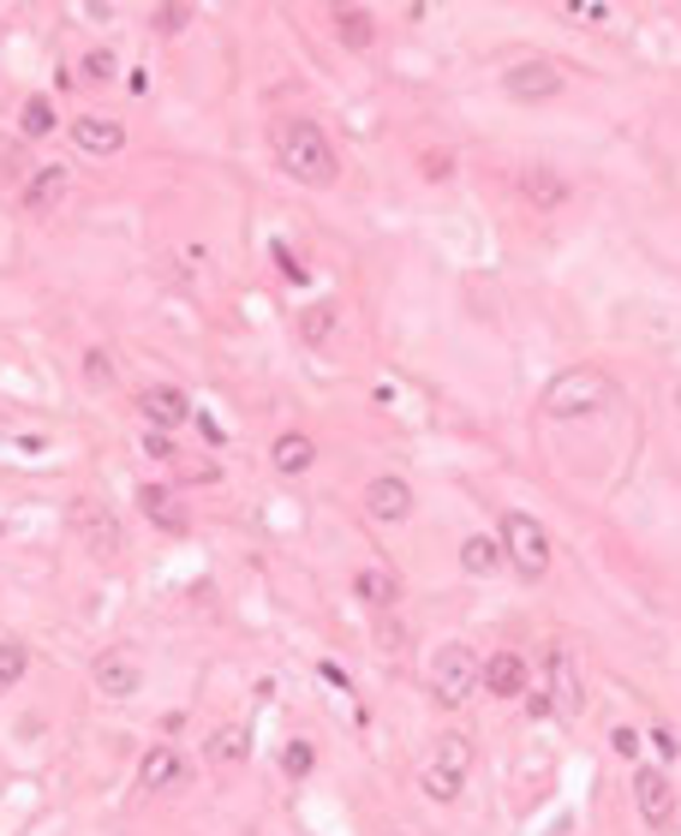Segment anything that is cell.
I'll return each instance as SVG.
<instances>
[{"instance_id": "19", "label": "cell", "mask_w": 681, "mask_h": 836, "mask_svg": "<svg viewBox=\"0 0 681 836\" xmlns=\"http://www.w3.org/2000/svg\"><path fill=\"white\" fill-rule=\"evenodd\" d=\"M335 36H340V48H371L377 43V19L365 7H335Z\"/></svg>"}, {"instance_id": "9", "label": "cell", "mask_w": 681, "mask_h": 836, "mask_svg": "<svg viewBox=\"0 0 681 836\" xmlns=\"http://www.w3.org/2000/svg\"><path fill=\"white\" fill-rule=\"evenodd\" d=\"M96 688H103L108 700H132V693L144 688V664H138L132 652H103L96 657Z\"/></svg>"}, {"instance_id": "15", "label": "cell", "mask_w": 681, "mask_h": 836, "mask_svg": "<svg viewBox=\"0 0 681 836\" xmlns=\"http://www.w3.org/2000/svg\"><path fill=\"white\" fill-rule=\"evenodd\" d=\"M138 509H144V521L150 526H162V532H174V538H180L186 526V509H180V497H174V490H162V485H144L138 490Z\"/></svg>"}, {"instance_id": "22", "label": "cell", "mask_w": 681, "mask_h": 836, "mask_svg": "<svg viewBox=\"0 0 681 836\" xmlns=\"http://www.w3.org/2000/svg\"><path fill=\"white\" fill-rule=\"evenodd\" d=\"M335 329H340V306H306L299 311V341H306V347H323Z\"/></svg>"}, {"instance_id": "5", "label": "cell", "mask_w": 681, "mask_h": 836, "mask_svg": "<svg viewBox=\"0 0 681 836\" xmlns=\"http://www.w3.org/2000/svg\"><path fill=\"white\" fill-rule=\"evenodd\" d=\"M502 556L521 568L526 580H538L550 568V532L533 514H502Z\"/></svg>"}, {"instance_id": "35", "label": "cell", "mask_w": 681, "mask_h": 836, "mask_svg": "<svg viewBox=\"0 0 681 836\" xmlns=\"http://www.w3.org/2000/svg\"><path fill=\"white\" fill-rule=\"evenodd\" d=\"M610 747H616V753L628 759V753H634V747H640V735H634V729H616V735H610Z\"/></svg>"}, {"instance_id": "28", "label": "cell", "mask_w": 681, "mask_h": 836, "mask_svg": "<svg viewBox=\"0 0 681 836\" xmlns=\"http://www.w3.org/2000/svg\"><path fill=\"white\" fill-rule=\"evenodd\" d=\"M150 24H156L162 36H174V31H186V24H192V7H156V19H150Z\"/></svg>"}, {"instance_id": "21", "label": "cell", "mask_w": 681, "mask_h": 836, "mask_svg": "<svg viewBox=\"0 0 681 836\" xmlns=\"http://www.w3.org/2000/svg\"><path fill=\"white\" fill-rule=\"evenodd\" d=\"M461 568H466V574H497V568H502V544L485 538V532H473V538L461 544Z\"/></svg>"}, {"instance_id": "26", "label": "cell", "mask_w": 681, "mask_h": 836, "mask_svg": "<svg viewBox=\"0 0 681 836\" xmlns=\"http://www.w3.org/2000/svg\"><path fill=\"white\" fill-rule=\"evenodd\" d=\"M24 669H31V652H24L19 640H7V645H0V693H7V688H19V676H24Z\"/></svg>"}, {"instance_id": "32", "label": "cell", "mask_w": 681, "mask_h": 836, "mask_svg": "<svg viewBox=\"0 0 681 836\" xmlns=\"http://www.w3.org/2000/svg\"><path fill=\"white\" fill-rule=\"evenodd\" d=\"M84 72H91V79H108V72H113V55H108V48H96V55H84Z\"/></svg>"}, {"instance_id": "1", "label": "cell", "mask_w": 681, "mask_h": 836, "mask_svg": "<svg viewBox=\"0 0 681 836\" xmlns=\"http://www.w3.org/2000/svg\"><path fill=\"white\" fill-rule=\"evenodd\" d=\"M275 156H282V168L294 174L299 186H335V174H340L330 138L311 120H287L282 132H275Z\"/></svg>"}, {"instance_id": "33", "label": "cell", "mask_w": 681, "mask_h": 836, "mask_svg": "<svg viewBox=\"0 0 681 836\" xmlns=\"http://www.w3.org/2000/svg\"><path fill=\"white\" fill-rule=\"evenodd\" d=\"M568 12L574 19H610V7H598V0H568Z\"/></svg>"}, {"instance_id": "20", "label": "cell", "mask_w": 681, "mask_h": 836, "mask_svg": "<svg viewBox=\"0 0 681 836\" xmlns=\"http://www.w3.org/2000/svg\"><path fill=\"white\" fill-rule=\"evenodd\" d=\"M138 783H144V789H174V783H186L180 753H174V747H156V753L138 765Z\"/></svg>"}, {"instance_id": "7", "label": "cell", "mask_w": 681, "mask_h": 836, "mask_svg": "<svg viewBox=\"0 0 681 836\" xmlns=\"http://www.w3.org/2000/svg\"><path fill=\"white\" fill-rule=\"evenodd\" d=\"M502 91L514 103H550V96H562V67L557 60H521V67L502 72Z\"/></svg>"}, {"instance_id": "16", "label": "cell", "mask_w": 681, "mask_h": 836, "mask_svg": "<svg viewBox=\"0 0 681 836\" xmlns=\"http://www.w3.org/2000/svg\"><path fill=\"white\" fill-rule=\"evenodd\" d=\"M60 198H67V168H60V162H55V168H36L31 186H24V210H31V215H48V210L60 204Z\"/></svg>"}, {"instance_id": "24", "label": "cell", "mask_w": 681, "mask_h": 836, "mask_svg": "<svg viewBox=\"0 0 681 836\" xmlns=\"http://www.w3.org/2000/svg\"><path fill=\"white\" fill-rule=\"evenodd\" d=\"M311 461H318L311 437H282V442H275V466H282V473H306Z\"/></svg>"}, {"instance_id": "13", "label": "cell", "mask_w": 681, "mask_h": 836, "mask_svg": "<svg viewBox=\"0 0 681 836\" xmlns=\"http://www.w3.org/2000/svg\"><path fill=\"white\" fill-rule=\"evenodd\" d=\"M72 144H79L84 156H113V150L126 144V126L103 120V114H79V120H72Z\"/></svg>"}, {"instance_id": "4", "label": "cell", "mask_w": 681, "mask_h": 836, "mask_svg": "<svg viewBox=\"0 0 681 836\" xmlns=\"http://www.w3.org/2000/svg\"><path fill=\"white\" fill-rule=\"evenodd\" d=\"M72 532H79V544H84L91 556H103V562H113V556L126 550L120 514H113L108 502H96V497H79V502H72Z\"/></svg>"}, {"instance_id": "37", "label": "cell", "mask_w": 681, "mask_h": 836, "mask_svg": "<svg viewBox=\"0 0 681 836\" xmlns=\"http://www.w3.org/2000/svg\"><path fill=\"white\" fill-rule=\"evenodd\" d=\"M395 836H407V831H395Z\"/></svg>"}, {"instance_id": "2", "label": "cell", "mask_w": 681, "mask_h": 836, "mask_svg": "<svg viewBox=\"0 0 681 836\" xmlns=\"http://www.w3.org/2000/svg\"><path fill=\"white\" fill-rule=\"evenodd\" d=\"M478 681H485V657H478L473 645H443V652L431 657V693L443 705H466L478 693Z\"/></svg>"}, {"instance_id": "3", "label": "cell", "mask_w": 681, "mask_h": 836, "mask_svg": "<svg viewBox=\"0 0 681 836\" xmlns=\"http://www.w3.org/2000/svg\"><path fill=\"white\" fill-rule=\"evenodd\" d=\"M466 771H473V741L466 735H437V753L425 765V795L431 801H454L466 789Z\"/></svg>"}, {"instance_id": "10", "label": "cell", "mask_w": 681, "mask_h": 836, "mask_svg": "<svg viewBox=\"0 0 681 836\" xmlns=\"http://www.w3.org/2000/svg\"><path fill=\"white\" fill-rule=\"evenodd\" d=\"M550 705H557L562 717H580V664L568 645H550Z\"/></svg>"}, {"instance_id": "23", "label": "cell", "mask_w": 681, "mask_h": 836, "mask_svg": "<svg viewBox=\"0 0 681 836\" xmlns=\"http://www.w3.org/2000/svg\"><path fill=\"white\" fill-rule=\"evenodd\" d=\"M353 592H359V598L371 604V610H383V604H395V574H383V568H359Z\"/></svg>"}, {"instance_id": "18", "label": "cell", "mask_w": 681, "mask_h": 836, "mask_svg": "<svg viewBox=\"0 0 681 836\" xmlns=\"http://www.w3.org/2000/svg\"><path fill=\"white\" fill-rule=\"evenodd\" d=\"M246 759H251V735L239 724H222L216 735H210V765L216 771H234V765H246Z\"/></svg>"}, {"instance_id": "30", "label": "cell", "mask_w": 681, "mask_h": 836, "mask_svg": "<svg viewBox=\"0 0 681 836\" xmlns=\"http://www.w3.org/2000/svg\"><path fill=\"white\" fill-rule=\"evenodd\" d=\"M84 377H91L96 389H103V383H113V365H108V353H91V365H84Z\"/></svg>"}, {"instance_id": "27", "label": "cell", "mask_w": 681, "mask_h": 836, "mask_svg": "<svg viewBox=\"0 0 681 836\" xmlns=\"http://www.w3.org/2000/svg\"><path fill=\"white\" fill-rule=\"evenodd\" d=\"M311 765H318V753H311L306 741H287V753H282V771H287V777H306Z\"/></svg>"}, {"instance_id": "17", "label": "cell", "mask_w": 681, "mask_h": 836, "mask_svg": "<svg viewBox=\"0 0 681 836\" xmlns=\"http://www.w3.org/2000/svg\"><path fill=\"white\" fill-rule=\"evenodd\" d=\"M521 192L533 198V210H562L568 204V180L557 168H526L521 174Z\"/></svg>"}, {"instance_id": "31", "label": "cell", "mask_w": 681, "mask_h": 836, "mask_svg": "<svg viewBox=\"0 0 681 836\" xmlns=\"http://www.w3.org/2000/svg\"><path fill=\"white\" fill-rule=\"evenodd\" d=\"M144 454H156V461H180V454H174V442L162 437V430H150V437H144Z\"/></svg>"}, {"instance_id": "36", "label": "cell", "mask_w": 681, "mask_h": 836, "mask_svg": "<svg viewBox=\"0 0 681 836\" xmlns=\"http://www.w3.org/2000/svg\"><path fill=\"white\" fill-rule=\"evenodd\" d=\"M526 712H533V717H550L557 705H550V693H526Z\"/></svg>"}, {"instance_id": "14", "label": "cell", "mask_w": 681, "mask_h": 836, "mask_svg": "<svg viewBox=\"0 0 681 836\" xmlns=\"http://www.w3.org/2000/svg\"><path fill=\"white\" fill-rule=\"evenodd\" d=\"M365 509L377 514V521H407L413 514V490H407V478H371V490H365Z\"/></svg>"}, {"instance_id": "29", "label": "cell", "mask_w": 681, "mask_h": 836, "mask_svg": "<svg viewBox=\"0 0 681 836\" xmlns=\"http://www.w3.org/2000/svg\"><path fill=\"white\" fill-rule=\"evenodd\" d=\"M275 263H282L287 282H306V263H299V251H294V246H275Z\"/></svg>"}, {"instance_id": "34", "label": "cell", "mask_w": 681, "mask_h": 836, "mask_svg": "<svg viewBox=\"0 0 681 836\" xmlns=\"http://www.w3.org/2000/svg\"><path fill=\"white\" fill-rule=\"evenodd\" d=\"M449 174H454L449 156H425V180H449Z\"/></svg>"}, {"instance_id": "11", "label": "cell", "mask_w": 681, "mask_h": 836, "mask_svg": "<svg viewBox=\"0 0 681 836\" xmlns=\"http://www.w3.org/2000/svg\"><path fill=\"white\" fill-rule=\"evenodd\" d=\"M138 407H144L150 430H162V437H168L174 425H186V418H192V401H186V395H180V389H174V383H156V389H144V395H138Z\"/></svg>"}, {"instance_id": "12", "label": "cell", "mask_w": 681, "mask_h": 836, "mask_svg": "<svg viewBox=\"0 0 681 836\" xmlns=\"http://www.w3.org/2000/svg\"><path fill=\"white\" fill-rule=\"evenodd\" d=\"M485 693H497V700H521L526 693V657L521 652H490L485 657V681H478Z\"/></svg>"}, {"instance_id": "8", "label": "cell", "mask_w": 681, "mask_h": 836, "mask_svg": "<svg viewBox=\"0 0 681 836\" xmlns=\"http://www.w3.org/2000/svg\"><path fill=\"white\" fill-rule=\"evenodd\" d=\"M634 801H640V819L646 825H670L676 819V789H670V771H658V765H640L634 771Z\"/></svg>"}, {"instance_id": "6", "label": "cell", "mask_w": 681, "mask_h": 836, "mask_svg": "<svg viewBox=\"0 0 681 836\" xmlns=\"http://www.w3.org/2000/svg\"><path fill=\"white\" fill-rule=\"evenodd\" d=\"M610 401V383L598 371H562L557 383L545 389V413L550 418H574V413H598Z\"/></svg>"}, {"instance_id": "25", "label": "cell", "mask_w": 681, "mask_h": 836, "mask_svg": "<svg viewBox=\"0 0 681 836\" xmlns=\"http://www.w3.org/2000/svg\"><path fill=\"white\" fill-rule=\"evenodd\" d=\"M19 132L24 138H48V132H55V103H48V96H31L24 114H19Z\"/></svg>"}]
</instances>
